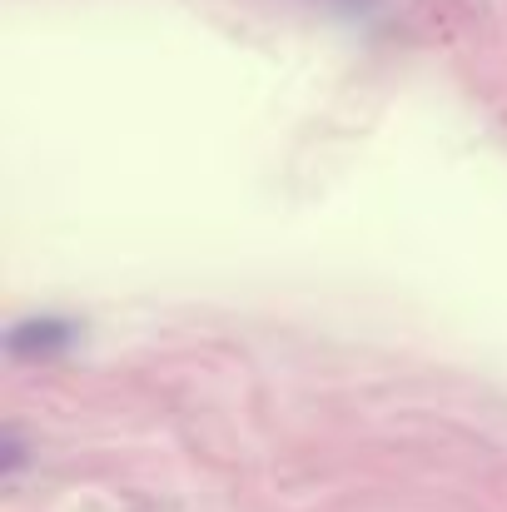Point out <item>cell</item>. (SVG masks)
Wrapping results in <instances>:
<instances>
[{
    "mask_svg": "<svg viewBox=\"0 0 507 512\" xmlns=\"http://www.w3.org/2000/svg\"><path fill=\"white\" fill-rule=\"evenodd\" d=\"M70 343H75V324H65V319H20V324L10 329L5 348H10L15 358H55V353H65Z\"/></svg>",
    "mask_w": 507,
    "mask_h": 512,
    "instance_id": "6da1fadb",
    "label": "cell"
}]
</instances>
